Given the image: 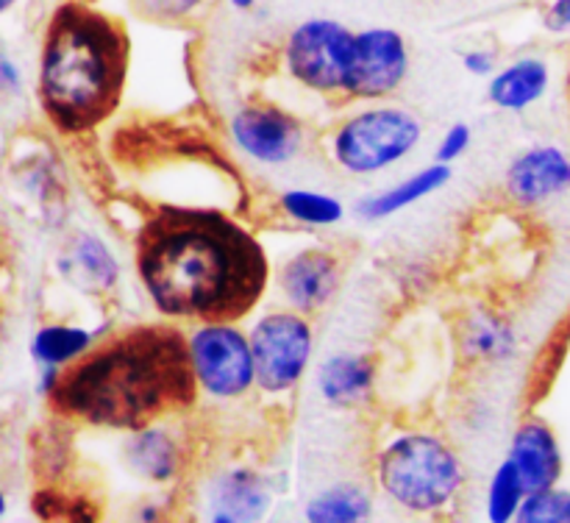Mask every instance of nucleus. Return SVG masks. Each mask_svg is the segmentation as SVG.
Masks as SVG:
<instances>
[{
    "mask_svg": "<svg viewBox=\"0 0 570 523\" xmlns=\"http://www.w3.org/2000/svg\"><path fill=\"white\" fill-rule=\"evenodd\" d=\"M306 523H373V499L362 484L337 482L312 495L304 506Z\"/></svg>",
    "mask_w": 570,
    "mask_h": 523,
    "instance_id": "obj_20",
    "label": "nucleus"
},
{
    "mask_svg": "<svg viewBox=\"0 0 570 523\" xmlns=\"http://www.w3.org/2000/svg\"><path fill=\"white\" fill-rule=\"evenodd\" d=\"M451 181V167L445 165H429L423 170L412 172L404 181L393 184V187L382 189L376 195H367L365 200H360L356 211H360L365 220H384V217H393L399 211L410 209V206L421 204L423 198L434 195L438 189H443Z\"/></svg>",
    "mask_w": 570,
    "mask_h": 523,
    "instance_id": "obj_17",
    "label": "nucleus"
},
{
    "mask_svg": "<svg viewBox=\"0 0 570 523\" xmlns=\"http://www.w3.org/2000/svg\"><path fill=\"white\" fill-rule=\"evenodd\" d=\"M278 287L298 315L321 312L340 287V259L323 248L298 250L284 262Z\"/></svg>",
    "mask_w": 570,
    "mask_h": 523,
    "instance_id": "obj_13",
    "label": "nucleus"
},
{
    "mask_svg": "<svg viewBox=\"0 0 570 523\" xmlns=\"http://www.w3.org/2000/svg\"><path fill=\"white\" fill-rule=\"evenodd\" d=\"M215 504L237 523H259L271 510V490L250 467H228L215 484Z\"/></svg>",
    "mask_w": 570,
    "mask_h": 523,
    "instance_id": "obj_18",
    "label": "nucleus"
},
{
    "mask_svg": "<svg viewBox=\"0 0 570 523\" xmlns=\"http://www.w3.org/2000/svg\"><path fill=\"white\" fill-rule=\"evenodd\" d=\"M209 523H237V521H234V517H228V515H223V512H215Z\"/></svg>",
    "mask_w": 570,
    "mask_h": 523,
    "instance_id": "obj_32",
    "label": "nucleus"
},
{
    "mask_svg": "<svg viewBox=\"0 0 570 523\" xmlns=\"http://www.w3.org/2000/svg\"><path fill=\"white\" fill-rule=\"evenodd\" d=\"M354 50L356 33L348 31L343 22L312 17L289 31L284 45V65L301 87L321 95H340L348 92Z\"/></svg>",
    "mask_w": 570,
    "mask_h": 523,
    "instance_id": "obj_6",
    "label": "nucleus"
},
{
    "mask_svg": "<svg viewBox=\"0 0 570 523\" xmlns=\"http://www.w3.org/2000/svg\"><path fill=\"white\" fill-rule=\"evenodd\" d=\"M515 523H570V490L554 487L549 493L529 495Z\"/></svg>",
    "mask_w": 570,
    "mask_h": 523,
    "instance_id": "obj_26",
    "label": "nucleus"
},
{
    "mask_svg": "<svg viewBox=\"0 0 570 523\" xmlns=\"http://www.w3.org/2000/svg\"><path fill=\"white\" fill-rule=\"evenodd\" d=\"M282 209L289 220L312 228L334 226L345 217V206L337 195L315 193V189H287L282 195Z\"/></svg>",
    "mask_w": 570,
    "mask_h": 523,
    "instance_id": "obj_22",
    "label": "nucleus"
},
{
    "mask_svg": "<svg viewBox=\"0 0 570 523\" xmlns=\"http://www.w3.org/2000/svg\"><path fill=\"white\" fill-rule=\"evenodd\" d=\"M529 499L527 487H523L521 473L515 471L510 460L501 462L495 467L493 478L488 487V521L490 523H515L518 512H521L523 501Z\"/></svg>",
    "mask_w": 570,
    "mask_h": 523,
    "instance_id": "obj_23",
    "label": "nucleus"
},
{
    "mask_svg": "<svg viewBox=\"0 0 570 523\" xmlns=\"http://www.w3.org/2000/svg\"><path fill=\"white\" fill-rule=\"evenodd\" d=\"M382 493L412 515L440 517L451 512L465 487L460 454L429 432H401L376 456Z\"/></svg>",
    "mask_w": 570,
    "mask_h": 523,
    "instance_id": "obj_4",
    "label": "nucleus"
},
{
    "mask_svg": "<svg viewBox=\"0 0 570 523\" xmlns=\"http://www.w3.org/2000/svg\"><path fill=\"white\" fill-rule=\"evenodd\" d=\"M471 142H473L471 126H468V122H454V126L440 137L438 150H434V165L451 167L462 154H468Z\"/></svg>",
    "mask_w": 570,
    "mask_h": 523,
    "instance_id": "obj_27",
    "label": "nucleus"
},
{
    "mask_svg": "<svg viewBox=\"0 0 570 523\" xmlns=\"http://www.w3.org/2000/svg\"><path fill=\"white\" fill-rule=\"evenodd\" d=\"M570 189V156L557 145L523 150L507 167V193L521 206H540Z\"/></svg>",
    "mask_w": 570,
    "mask_h": 523,
    "instance_id": "obj_12",
    "label": "nucleus"
},
{
    "mask_svg": "<svg viewBox=\"0 0 570 523\" xmlns=\"http://www.w3.org/2000/svg\"><path fill=\"white\" fill-rule=\"evenodd\" d=\"M95 348V334L67 323H45L33 332L31 356L42 371H67Z\"/></svg>",
    "mask_w": 570,
    "mask_h": 523,
    "instance_id": "obj_21",
    "label": "nucleus"
},
{
    "mask_svg": "<svg viewBox=\"0 0 570 523\" xmlns=\"http://www.w3.org/2000/svg\"><path fill=\"white\" fill-rule=\"evenodd\" d=\"M462 67H465L471 76H495V56L484 48L468 50V53L462 56Z\"/></svg>",
    "mask_w": 570,
    "mask_h": 523,
    "instance_id": "obj_29",
    "label": "nucleus"
},
{
    "mask_svg": "<svg viewBox=\"0 0 570 523\" xmlns=\"http://www.w3.org/2000/svg\"><path fill=\"white\" fill-rule=\"evenodd\" d=\"M421 134V120L401 106L356 111L334 131L332 159L351 176H373L404 161Z\"/></svg>",
    "mask_w": 570,
    "mask_h": 523,
    "instance_id": "obj_5",
    "label": "nucleus"
},
{
    "mask_svg": "<svg viewBox=\"0 0 570 523\" xmlns=\"http://www.w3.org/2000/svg\"><path fill=\"white\" fill-rule=\"evenodd\" d=\"M546 26L551 31H570V0H557L546 6Z\"/></svg>",
    "mask_w": 570,
    "mask_h": 523,
    "instance_id": "obj_30",
    "label": "nucleus"
},
{
    "mask_svg": "<svg viewBox=\"0 0 570 523\" xmlns=\"http://www.w3.org/2000/svg\"><path fill=\"white\" fill-rule=\"evenodd\" d=\"M128 65L131 37L117 17L81 0L59 3L39 50V109L65 137L95 131L120 106Z\"/></svg>",
    "mask_w": 570,
    "mask_h": 523,
    "instance_id": "obj_3",
    "label": "nucleus"
},
{
    "mask_svg": "<svg viewBox=\"0 0 570 523\" xmlns=\"http://www.w3.org/2000/svg\"><path fill=\"white\" fill-rule=\"evenodd\" d=\"M126 462L145 482L170 484L184 471V448L170 428L150 426L128 437Z\"/></svg>",
    "mask_w": 570,
    "mask_h": 523,
    "instance_id": "obj_15",
    "label": "nucleus"
},
{
    "mask_svg": "<svg viewBox=\"0 0 570 523\" xmlns=\"http://www.w3.org/2000/svg\"><path fill=\"white\" fill-rule=\"evenodd\" d=\"M465 348L479 359H507L515 348V334L504 320L493 315H482L468 328Z\"/></svg>",
    "mask_w": 570,
    "mask_h": 523,
    "instance_id": "obj_24",
    "label": "nucleus"
},
{
    "mask_svg": "<svg viewBox=\"0 0 570 523\" xmlns=\"http://www.w3.org/2000/svg\"><path fill=\"white\" fill-rule=\"evenodd\" d=\"M568 100H570V72H568Z\"/></svg>",
    "mask_w": 570,
    "mask_h": 523,
    "instance_id": "obj_33",
    "label": "nucleus"
},
{
    "mask_svg": "<svg viewBox=\"0 0 570 523\" xmlns=\"http://www.w3.org/2000/svg\"><path fill=\"white\" fill-rule=\"evenodd\" d=\"M232 139L259 165H287L298 156L304 128L289 111L273 103H248L232 117Z\"/></svg>",
    "mask_w": 570,
    "mask_h": 523,
    "instance_id": "obj_10",
    "label": "nucleus"
},
{
    "mask_svg": "<svg viewBox=\"0 0 570 523\" xmlns=\"http://www.w3.org/2000/svg\"><path fill=\"white\" fill-rule=\"evenodd\" d=\"M131 523H170V506H167V501L159 499L142 501L131 512Z\"/></svg>",
    "mask_w": 570,
    "mask_h": 523,
    "instance_id": "obj_28",
    "label": "nucleus"
},
{
    "mask_svg": "<svg viewBox=\"0 0 570 523\" xmlns=\"http://www.w3.org/2000/svg\"><path fill=\"white\" fill-rule=\"evenodd\" d=\"M198 389L187 334L173 323H139L61 371L48 406L61 421L137 434L195 406Z\"/></svg>",
    "mask_w": 570,
    "mask_h": 523,
    "instance_id": "obj_2",
    "label": "nucleus"
},
{
    "mask_svg": "<svg viewBox=\"0 0 570 523\" xmlns=\"http://www.w3.org/2000/svg\"><path fill=\"white\" fill-rule=\"evenodd\" d=\"M0 83H3L9 92H14V89L20 87V72H17L14 61H11L9 56H3V59H0Z\"/></svg>",
    "mask_w": 570,
    "mask_h": 523,
    "instance_id": "obj_31",
    "label": "nucleus"
},
{
    "mask_svg": "<svg viewBox=\"0 0 570 523\" xmlns=\"http://www.w3.org/2000/svg\"><path fill=\"white\" fill-rule=\"evenodd\" d=\"M551 81L549 65L543 59H518L512 65L501 67L493 78H490L488 98L495 109L501 111H527L529 106L538 103L546 95Z\"/></svg>",
    "mask_w": 570,
    "mask_h": 523,
    "instance_id": "obj_16",
    "label": "nucleus"
},
{
    "mask_svg": "<svg viewBox=\"0 0 570 523\" xmlns=\"http://www.w3.org/2000/svg\"><path fill=\"white\" fill-rule=\"evenodd\" d=\"M507 460L521 473L523 487L529 495L549 493L560 484L562 471H566V456H562L560 437L554 428L540 417H529L515 428L510 440Z\"/></svg>",
    "mask_w": 570,
    "mask_h": 523,
    "instance_id": "obj_11",
    "label": "nucleus"
},
{
    "mask_svg": "<svg viewBox=\"0 0 570 523\" xmlns=\"http://www.w3.org/2000/svg\"><path fill=\"white\" fill-rule=\"evenodd\" d=\"M406 72H410L406 39L393 28H365L356 33L354 67L345 95L362 100L387 98L404 83Z\"/></svg>",
    "mask_w": 570,
    "mask_h": 523,
    "instance_id": "obj_9",
    "label": "nucleus"
},
{
    "mask_svg": "<svg viewBox=\"0 0 570 523\" xmlns=\"http://www.w3.org/2000/svg\"><path fill=\"white\" fill-rule=\"evenodd\" d=\"M65 273L87 293H109L115 289L120 267L106 243H100L92 234H78L67 250Z\"/></svg>",
    "mask_w": 570,
    "mask_h": 523,
    "instance_id": "obj_19",
    "label": "nucleus"
},
{
    "mask_svg": "<svg viewBox=\"0 0 570 523\" xmlns=\"http://www.w3.org/2000/svg\"><path fill=\"white\" fill-rule=\"evenodd\" d=\"M373 384H376V365L365 354L340 351L317 367V389L323 401L340 409L365 404L373 395Z\"/></svg>",
    "mask_w": 570,
    "mask_h": 523,
    "instance_id": "obj_14",
    "label": "nucleus"
},
{
    "mask_svg": "<svg viewBox=\"0 0 570 523\" xmlns=\"http://www.w3.org/2000/svg\"><path fill=\"white\" fill-rule=\"evenodd\" d=\"M134 265L167 320L234 326L256 309L271 259L239 220L206 206L159 204L139 226Z\"/></svg>",
    "mask_w": 570,
    "mask_h": 523,
    "instance_id": "obj_1",
    "label": "nucleus"
},
{
    "mask_svg": "<svg viewBox=\"0 0 570 523\" xmlns=\"http://www.w3.org/2000/svg\"><path fill=\"white\" fill-rule=\"evenodd\" d=\"M256 365V387L265 393H289L309 367L315 334L309 320L293 309L267 312L248 332Z\"/></svg>",
    "mask_w": 570,
    "mask_h": 523,
    "instance_id": "obj_7",
    "label": "nucleus"
},
{
    "mask_svg": "<svg viewBox=\"0 0 570 523\" xmlns=\"http://www.w3.org/2000/svg\"><path fill=\"white\" fill-rule=\"evenodd\" d=\"M33 512L45 523H98V506L87 499H70L53 490H39Z\"/></svg>",
    "mask_w": 570,
    "mask_h": 523,
    "instance_id": "obj_25",
    "label": "nucleus"
},
{
    "mask_svg": "<svg viewBox=\"0 0 570 523\" xmlns=\"http://www.w3.org/2000/svg\"><path fill=\"white\" fill-rule=\"evenodd\" d=\"M198 387L220 401L243 398L256 387V365L248 334L237 326H198L189 334Z\"/></svg>",
    "mask_w": 570,
    "mask_h": 523,
    "instance_id": "obj_8",
    "label": "nucleus"
}]
</instances>
